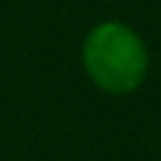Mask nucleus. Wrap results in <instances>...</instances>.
<instances>
[{
  "mask_svg": "<svg viewBox=\"0 0 161 161\" xmlns=\"http://www.w3.org/2000/svg\"><path fill=\"white\" fill-rule=\"evenodd\" d=\"M82 71L102 93L130 96L150 74L147 42L133 25L102 20L82 40Z\"/></svg>",
  "mask_w": 161,
  "mask_h": 161,
  "instance_id": "nucleus-1",
  "label": "nucleus"
}]
</instances>
